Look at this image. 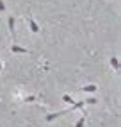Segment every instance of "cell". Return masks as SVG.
Returning <instances> with one entry per match:
<instances>
[{
  "label": "cell",
  "instance_id": "cell-1",
  "mask_svg": "<svg viewBox=\"0 0 121 127\" xmlns=\"http://www.w3.org/2000/svg\"><path fill=\"white\" fill-rule=\"evenodd\" d=\"M71 109H66V111H59V113H52V115H46L45 116V120L46 122H54L55 118H59V116H62V115H66V113H70Z\"/></svg>",
  "mask_w": 121,
  "mask_h": 127
},
{
  "label": "cell",
  "instance_id": "cell-2",
  "mask_svg": "<svg viewBox=\"0 0 121 127\" xmlns=\"http://www.w3.org/2000/svg\"><path fill=\"white\" fill-rule=\"evenodd\" d=\"M29 25H30V31L34 32V34H38V32H39V25L36 23V20H34L32 16H29Z\"/></svg>",
  "mask_w": 121,
  "mask_h": 127
},
{
  "label": "cell",
  "instance_id": "cell-3",
  "mask_svg": "<svg viewBox=\"0 0 121 127\" xmlns=\"http://www.w3.org/2000/svg\"><path fill=\"white\" fill-rule=\"evenodd\" d=\"M11 50H13L14 54H27V52H29V50L25 48V47H20V45H14V43L11 45Z\"/></svg>",
  "mask_w": 121,
  "mask_h": 127
},
{
  "label": "cell",
  "instance_id": "cell-4",
  "mask_svg": "<svg viewBox=\"0 0 121 127\" xmlns=\"http://www.w3.org/2000/svg\"><path fill=\"white\" fill-rule=\"evenodd\" d=\"M9 31H11V34H13V38L16 36V29H14V25H16V20H14V16H9Z\"/></svg>",
  "mask_w": 121,
  "mask_h": 127
},
{
  "label": "cell",
  "instance_id": "cell-5",
  "mask_svg": "<svg viewBox=\"0 0 121 127\" xmlns=\"http://www.w3.org/2000/svg\"><path fill=\"white\" fill-rule=\"evenodd\" d=\"M84 93H94V91H96L98 90V86H96V84H89V86H84V88H80Z\"/></svg>",
  "mask_w": 121,
  "mask_h": 127
},
{
  "label": "cell",
  "instance_id": "cell-6",
  "mask_svg": "<svg viewBox=\"0 0 121 127\" xmlns=\"http://www.w3.org/2000/svg\"><path fill=\"white\" fill-rule=\"evenodd\" d=\"M110 64H112V68H114V70H119V61H118V57H110Z\"/></svg>",
  "mask_w": 121,
  "mask_h": 127
},
{
  "label": "cell",
  "instance_id": "cell-7",
  "mask_svg": "<svg viewBox=\"0 0 121 127\" xmlns=\"http://www.w3.org/2000/svg\"><path fill=\"white\" fill-rule=\"evenodd\" d=\"M82 106H84V100H79V102H75L73 107H70V109H71V111H75V109H82Z\"/></svg>",
  "mask_w": 121,
  "mask_h": 127
},
{
  "label": "cell",
  "instance_id": "cell-8",
  "mask_svg": "<svg viewBox=\"0 0 121 127\" xmlns=\"http://www.w3.org/2000/svg\"><path fill=\"white\" fill-rule=\"evenodd\" d=\"M62 100H64V102H68V104H75V100H73V97H71V95H64V97H62Z\"/></svg>",
  "mask_w": 121,
  "mask_h": 127
},
{
  "label": "cell",
  "instance_id": "cell-9",
  "mask_svg": "<svg viewBox=\"0 0 121 127\" xmlns=\"http://www.w3.org/2000/svg\"><path fill=\"white\" fill-rule=\"evenodd\" d=\"M96 102H98V100L94 98V97H91V98H85V100H84V104H96Z\"/></svg>",
  "mask_w": 121,
  "mask_h": 127
},
{
  "label": "cell",
  "instance_id": "cell-10",
  "mask_svg": "<svg viewBox=\"0 0 121 127\" xmlns=\"http://www.w3.org/2000/svg\"><path fill=\"white\" fill-rule=\"evenodd\" d=\"M84 122H85V116H82L80 120L77 122V125H75V127H84Z\"/></svg>",
  "mask_w": 121,
  "mask_h": 127
},
{
  "label": "cell",
  "instance_id": "cell-11",
  "mask_svg": "<svg viewBox=\"0 0 121 127\" xmlns=\"http://www.w3.org/2000/svg\"><path fill=\"white\" fill-rule=\"evenodd\" d=\"M5 11V4H4V0H0V13H4Z\"/></svg>",
  "mask_w": 121,
  "mask_h": 127
},
{
  "label": "cell",
  "instance_id": "cell-12",
  "mask_svg": "<svg viewBox=\"0 0 121 127\" xmlns=\"http://www.w3.org/2000/svg\"><path fill=\"white\" fill-rule=\"evenodd\" d=\"M34 100H36V97H27V98H25V102H34Z\"/></svg>",
  "mask_w": 121,
  "mask_h": 127
},
{
  "label": "cell",
  "instance_id": "cell-13",
  "mask_svg": "<svg viewBox=\"0 0 121 127\" xmlns=\"http://www.w3.org/2000/svg\"><path fill=\"white\" fill-rule=\"evenodd\" d=\"M0 72H2V63H0Z\"/></svg>",
  "mask_w": 121,
  "mask_h": 127
}]
</instances>
